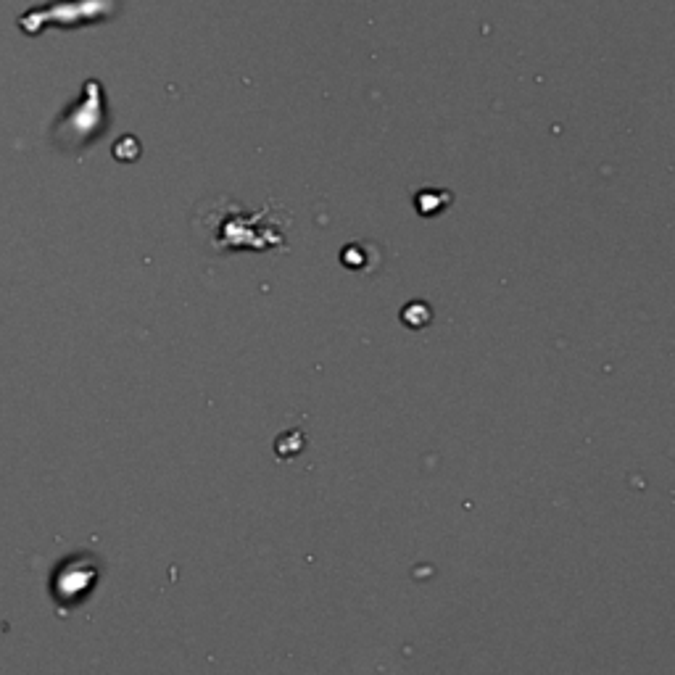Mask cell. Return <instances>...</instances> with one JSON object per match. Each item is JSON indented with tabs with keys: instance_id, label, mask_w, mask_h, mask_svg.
I'll list each match as a JSON object with an SVG mask.
<instances>
[{
	"instance_id": "obj_1",
	"label": "cell",
	"mask_w": 675,
	"mask_h": 675,
	"mask_svg": "<svg viewBox=\"0 0 675 675\" xmlns=\"http://www.w3.org/2000/svg\"><path fill=\"white\" fill-rule=\"evenodd\" d=\"M288 225L291 219L283 211H272V204L251 211L235 198H209L193 214L196 235L204 240L211 254L227 251H269V248L288 246Z\"/></svg>"
}]
</instances>
